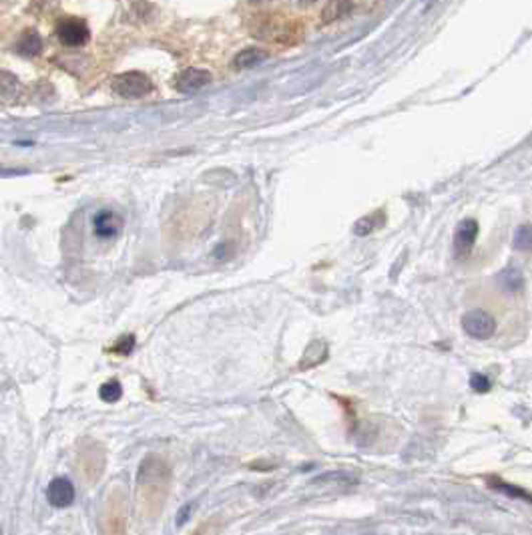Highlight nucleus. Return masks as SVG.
<instances>
[{
	"mask_svg": "<svg viewBox=\"0 0 532 535\" xmlns=\"http://www.w3.org/2000/svg\"><path fill=\"white\" fill-rule=\"evenodd\" d=\"M167 479H169V469L165 467L159 459L149 457L141 465L139 473V491L143 493L145 499H153L161 509L163 497H159V491H167Z\"/></svg>",
	"mask_w": 532,
	"mask_h": 535,
	"instance_id": "nucleus-1",
	"label": "nucleus"
},
{
	"mask_svg": "<svg viewBox=\"0 0 532 535\" xmlns=\"http://www.w3.org/2000/svg\"><path fill=\"white\" fill-rule=\"evenodd\" d=\"M111 87H113V91H115L117 95H121V97L139 99L151 93L153 83L147 75L133 71V73H125V75L115 76V81H113Z\"/></svg>",
	"mask_w": 532,
	"mask_h": 535,
	"instance_id": "nucleus-2",
	"label": "nucleus"
},
{
	"mask_svg": "<svg viewBox=\"0 0 532 535\" xmlns=\"http://www.w3.org/2000/svg\"><path fill=\"white\" fill-rule=\"evenodd\" d=\"M462 328L470 339L486 340L496 332V320L486 310H470L462 316Z\"/></svg>",
	"mask_w": 532,
	"mask_h": 535,
	"instance_id": "nucleus-3",
	"label": "nucleus"
},
{
	"mask_svg": "<svg viewBox=\"0 0 532 535\" xmlns=\"http://www.w3.org/2000/svg\"><path fill=\"white\" fill-rule=\"evenodd\" d=\"M56 36L65 46H83L88 41V26L78 19H68L56 26Z\"/></svg>",
	"mask_w": 532,
	"mask_h": 535,
	"instance_id": "nucleus-4",
	"label": "nucleus"
},
{
	"mask_svg": "<svg viewBox=\"0 0 532 535\" xmlns=\"http://www.w3.org/2000/svg\"><path fill=\"white\" fill-rule=\"evenodd\" d=\"M478 238V224L474 219H462L454 231V251L458 258H466Z\"/></svg>",
	"mask_w": 532,
	"mask_h": 535,
	"instance_id": "nucleus-5",
	"label": "nucleus"
},
{
	"mask_svg": "<svg viewBox=\"0 0 532 535\" xmlns=\"http://www.w3.org/2000/svg\"><path fill=\"white\" fill-rule=\"evenodd\" d=\"M46 499L53 507H68L75 501V487L65 477H56L46 487Z\"/></svg>",
	"mask_w": 532,
	"mask_h": 535,
	"instance_id": "nucleus-6",
	"label": "nucleus"
},
{
	"mask_svg": "<svg viewBox=\"0 0 532 535\" xmlns=\"http://www.w3.org/2000/svg\"><path fill=\"white\" fill-rule=\"evenodd\" d=\"M211 81V75L201 69H187L181 75L177 76L175 87L181 93H195L199 89H203Z\"/></svg>",
	"mask_w": 532,
	"mask_h": 535,
	"instance_id": "nucleus-7",
	"label": "nucleus"
},
{
	"mask_svg": "<svg viewBox=\"0 0 532 535\" xmlns=\"http://www.w3.org/2000/svg\"><path fill=\"white\" fill-rule=\"evenodd\" d=\"M121 218L115 214V211H109V209H105V211H98L95 219H93V228H95V234H97L98 238H103V240H107V238H115L117 234H119L121 229Z\"/></svg>",
	"mask_w": 532,
	"mask_h": 535,
	"instance_id": "nucleus-8",
	"label": "nucleus"
},
{
	"mask_svg": "<svg viewBox=\"0 0 532 535\" xmlns=\"http://www.w3.org/2000/svg\"><path fill=\"white\" fill-rule=\"evenodd\" d=\"M22 93V85L21 81L12 73H6V71H0V103L4 105H11L16 99L21 97Z\"/></svg>",
	"mask_w": 532,
	"mask_h": 535,
	"instance_id": "nucleus-9",
	"label": "nucleus"
},
{
	"mask_svg": "<svg viewBox=\"0 0 532 535\" xmlns=\"http://www.w3.org/2000/svg\"><path fill=\"white\" fill-rule=\"evenodd\" d=\"M14 51L21 56H26V59H33V56L41 55V51H43V39H41V34L36 33V31H26V33L22 34L21 39L16 41Z\"/></svg>",
	"mask_w": 532,
	"mask_h": 535,
	"instance_id": "nucleus-10",
	"label": "nucleus"
},
{
	"mask_svg": "<svg viewBox=\"0 0 532 535\" xmlns=\"http://www.w3.org/2000/svg\"><path fill=\"white\" fill-rule=\"evenodd\" d=\"M267 59V53L260 49V46H247V49H243L241 53L235 55L233 59V66L237 69V71H243V69H251V66H257L260 63H263Z\"/></svg>",
	"mask_w": 532,
	"mask_h": 535,
	"instance_id": "nucleus-11",
	"label": "nucleus"
},
{
	"mask_svg": "<svg viewBox=\"0 0 532 535\" xmlns=\"http://www.w3.org/2000/svg\"><path fill=\"white\" fill-rule=\"evenodd\" d=\"M356 0H326V6L322 11V21L329 24V22L342 19L344 14H348L349 9L354 6Z\"/></svg>",
	"mask_w": 532,
	"mask_h": 535,
	"instance_id": "nucleus-12",
	"label": "nucleus"
},
{
	"mask_svg": "<svg viewBox=\"0 0 532 535\" xmlns=\"http://www.w3.org/2000/svg\"><path fill=\"white\" fill-rule=\"evenodd\" d=\"M382 224H384V216H382V211L378 214H372V216H364V218H359L356 221V226H354V234L356 236H368L372 234L376 228H380Z\"/></svg>",
	"mask_w": 532,
	"mask_h": 535,
	"instance_id": "nucleus-13",
	"label": "nucleus"
},
{
	"mask_svg": "<svg viewBox=\"0 0 532 535\" xmlns=\"http://www.w3.org/2000/svg\"><path fill=\"white\" fill-rule=\"evenodd\" d=\"M358 477L349 475V473H342V471H334V473H326L322 477H317L314 483H324V485H336V487H346V485H354Z\"/></svg>",
	"mask_w": 532,
	"mask_h": 535,
	"instance_id": "nucleus-14",
	"label": "nucleus"
},
{
	"mask_svg": "<svg viewBox=\"0 0 532 535\" xmlns=\"http://www.w3.org/2000/svg\"><path fill=\"white\" fill-rule=\"evenodd\" d=\"M514 248L518 251L532 250V224H524L514 234Z\"/></svg>",
	"mask_w": 532,
	"mask_h": 535,
	"instance_id": "nucleus-15",
	"label": "nucleus"
},
{
	"mask_svg": "<svg viewBox=\"0 0 532 535\" xmlns=\"http://www.w3.org/2000/svg\"><path fill=\"white\" fill-rule=\"evenodd\" d=\"M121 394H123V389H121V384L117 381H111L101 386V399H103L105 403H115V401H119Z\"/></svg>",
	"mask_w": 532,
	"mask_h": 535,
	"instance_id": "nucleus-16",
	"label": "nucleus"
},
{
	"mask_svg": "<svg viewBox=\"0 0 532 535\" xmlns=\"http://www.w3.org/2000/svg\"><path fill=\"white\" fill-rule=\"evenodd\" d=\"M496 485V489L500 491H504L506 495H511V497H518V499H524V501L532 503V495L531 493H526L521 487H516V485H511V483H504V481H498V483H494Z\"/></svg>",
	"mask_w": 532,
	"mask_h": 535,
	"instance_id": "nucleus-17",
	"label": "nucleus"
},
{
	"mask_svg": "<svg viewBox=\"0 0 532 535\" xmlns=\"http://www.w3.org/2000/svg\"><path fill=\"white\" fill-rule=\"evenodd\" d=\"M470 386H472V391H476V393H488L490 381L484 376V374H478V372H474V374L470 376Z\"/></svg>",
	"mask_w": 532,
	"mask_h": 535,
	"instance_id": "nucleus-18",
	"label": "nucleus"
},
{
	"mask_svg": "<svg viewBox=\"0 0 532 535\" xmlns=\"http://www.w3.org/2000/svg\"><path fill=\"white\" fill-rule=\"evenodd\" d=\"M251 2H263V0H251Z\"/></svg>",
	"mask_w": 532,
	"mask_h": 535,
	"instance_id": "nucleus-19",
	"label": "nucleus"
}]
</instances>
